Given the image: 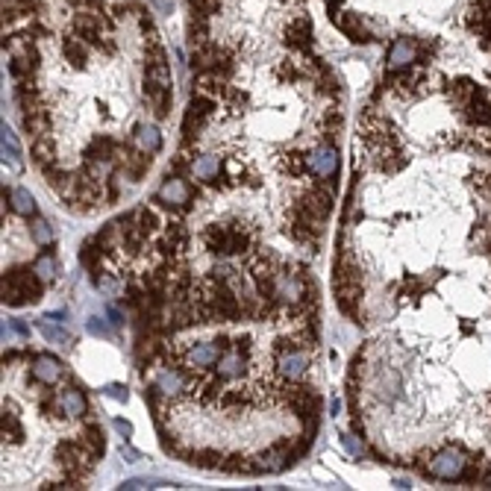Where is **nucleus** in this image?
<instances>
[{
    "instance_id": "obj_1",
    "label": "nucleus",
    "mask_w": 491,
    "mask_h": 491,
    "mask_svg": "<svg viewBox=\"0 0 491 491\" xmlns=\"http://www.w3.org/2000/svg\"><path fill=\"white\" fill-rule=\"evenodd\" d=\"M203 242L212 253L232 256V253H244L250 247V230L239 227V224H212L203 232Z\"/></svg>"
},
{
    "instance_id": "obj_2",
    "label": "nucleus",
    "mask_w": 491,
    "mask_h": 491,
    "mask_svg": "<svg viewBox=\"0 0 491 491\" xmlns=\"http://www.w3.org/2000/svg\"><path fill=\"white\" fill-rule=\"evenodd\" d=\"M42 298V283H38L35 271H12L4 277V303L9 306H21V303H33Z\"/></svg>"
},
{
    "instance_id": "obj_3",
    "label": "nucleus",
    "mask_w": 491,
    "mask_h": 491,
    "mask_svg": "<svg viewBox=\"0 0 491 491\" xmlns=\"http://www.w3.org/2000/svg\"><path fill=\"white\" fill-rule=\"evenodd\" d=\"M465 468H468V456L462 453V450L444 447V450H439L436 456H429L427 474L436 477V480H459L465 474Z\"/></svg>"
},
{
    "instance_id": "obj_4",
    "label": "nucleus",
    "mask_w": 491,
    "mask_h": 491,
    "mask_svg": "<svg viewBox=\"0 0 491 491\" xmlns=\"http://www.w3.org/2000/svg\"><path fill=\"white\" fill-rule=\"evenodd\" d=\"M271 294L277 300L288 303V306H298L306 298V286H303V280L298 277V273H277L273 283H271Z\"/></svg>"
},
{
    "instance_id": "obj_5",
    "label": "nucleus",
    "mask_w": 491,
    "mask_h": 491,
    "mask_svg": "<svg viewBox=\"0 0 491 491\" xmlns=\"http://www.w3.org/2000/svg\"><path fill=\"white\" fill-rule=\"evenodd\" d=\"M277 368H280V374L286 380H300L306 374V368H309V353L298 350V347H288L277 356Z\"/></svg>"
},
{
    "instance_id": "obj_6",
    "label": "nucleus",
    "mask_w": 491,
    "mask_h": 491,
    "mask_svg": "<svg viewBox=\"0 0 491 491\" xmlns=\"http://www.w3.org/2000/svg\"><path fill=\"white\" fill-rule=\"evenodd\" d=\"M418 59V45L412 38H397L395 45L388 50V71L397 74V71H406L412 62Z\"/></svg>"
},
{
    "instance_id": "obj_7",
    "label": "nucleus",
    "mask_w": 491,
    "mask_h": 491,
    "mask_svg": "<svg viewBox=\"0 0 491 491\" xmlns=\"http://www.w3.org/2000/svg\"><path fill=\"white\" fill-rule=\"evenodd\" d=\"M156 391L165 397H174V395H183V391L188 388V377L183 374V371L176 368H159V374H156Z\"/></svg>"
},
{
    "instance_id": "obj_8",
    "label": "nucleus",
    "mask_w": 491,
    "mask_h": 491,
    "mask_svg": "<svg viewBox=\"0 0 491 491\" xmlns=\"http://www.w3.org/2000/svg\"><path fill=\"white\" fill-rule=\"evenodd\" d=\"M300 209L309 215V218H315L318 224L329 215V209H332V198H329V191H324V188H315V191H309L306 198H303V203H300Z\"/></svg>"
},
{
    "instance_id": "obj_9",
    "label": "nucleus",
    "mask_w": 491,
    "mask_h": 491,
    "mask_svg": "<svg viewBox=\"0 0 491 491\" xmlns=\"http://www.w3.org/2000/svg\"><path fill=\"white\" fill-rule=\"evenodd\" d=\"M156 198H159V203H168V206H186L188 198H191V191H188L186 180H180V176H171V180L162 183V188H159Z\"/></svg>"
},
{
    "instance_id": "obj_10",
    "label": "nucleus",
    "mask_w": 491,
    "mask_h": 491,
    "mask_svg": "<svg viewBox=\"0 0 491 491\" xmlns=\"http://www.w3.org/2000/svg\"><path fill=\"white\" fill-rule=\"evenodd\" d=\"M309 165H312V171H315L318 176H332L339 171V150L324 145V147H318L315 153L309 156Z\"/></svg>"
},
{
    "instance_id": "obj_11",
    "label": "nucleus",
    "mask_w": 491,
    "mask_h": 491,
    "mask_svg": "<svg viewBox=\"0 0 491 491\" xmlns=\"http://www.w3.org/2000/svg\"><path fill=\"white\" fill-rule=\"evenodd\" d=\"M288 403H291V409L298 412L300 418L315 415L318 406H321L318 395H315V391H309V388H294V391H288Z\"/></svg>"
},
{
    "instance_id": "obj_12",
    "label": "nucleus",
    "mask_w": 491,
    "mask_h": 491,
    "mask_svg": "<svg viewBox=\"0 0 491 491\" xmlns=\"http://www.w3.org/2000/svg\"><path fill=\"white\" fill-rule=\"evenodd\" d=\"M33 377H35L38 383L53 385L59 377H62V362L53 359V356H35V359H33Z\"/></svg>"
},
{
    "instance_id": "obj_13",
    "label": "nucleus",
    "mask_w": 491,
    "mask_h": 491,
    "mask_svg": "<svg viewBox=\"0 0 491 491\" xmlns=\"http://www.w3.org/2000/svg\"><path fill=\"white\" fill-rule=\"evenodd\" d=\"M59 406H62L65 418H80V415H86L89 400L80 388H68V391H62V397H59Z\"/></svg>"
},
{
    "instance_id": "obj_14",
    "label": "nucleus",
    "mask_w": 491,
    "mask_h": 491,
    "mask_svg": "<svg viewBox=\"0 0 491 491\" xmlns=\"http://www.w3.org/2000/svg\"><path fill=\"white\" fill-rule=\"evenodd\" d=\"M186 362H188L191 368H209V365L218 362V347L209 344V342L194 344V347L186 353Z\"/></svg>"
},
{
    "instance_id": "obj_15",
    "label": "nucleus",
    "mask_w": 491,
    "mask_h": 491,
    "mask_svg": "<svg viewBox=\"0 0 491 491\" xmlns=\"http://www.w3.org/2000/svg\"><path fill=\"white\" fill-rule=\"evenodd\" d=\"M242 374H244V356H242V350H230V353H224V356L218 359V377L235 380V377H242Z\"/></svg>"
},
{
    "instance_id": "obj_16",
    "label": "nucleus",
    "mask_w": 491,
    "mask_h": 491,
    "mask_svg": "<svg viewBox=\"0 0 491 491\" xmlns=\"http://www.w3.org/2000/svg\"><path fill=\"white\" fill-rule=\"evenodd\" d=\"M194 176L203 183H212V180H218V171H221V159L218 156H201V159H194L191 165Z\"/></svg>"
},
{
    "instance_id": "obj_17",
    "label": "nucleus",
    "mask_w": 491,
    "mask_h": 491,
    "mask_svg": "<svg viewBox=\"0 0 491 491\" xmlns=\"http://www.w3.org/2000/svg\"><path fill=\"white\" fill-rule=\"evenodd\" d=\"M0 145H4V159H9L12 168H21V145H18L15 132L4 124V130H0Z\"/></svg>"
},
{
    "instance_id": "obj_18",
    "label": "nucleus",
    "mask_w": 491,
    "mask_h": 491,
    "mask_svg": "<svg viewBox=\"0 0 491 491\" xmlns=\"http://www.w3.org/2000/svg\"><path fill=\"white\" fill-rule=\"evenodd\" d=\"M288 45L291 47H306L309 45V38H312V24L306 21V18H298L291 27H288Z\"/></svg>"
},
{
    "instance_id": "obj_19",
    "label": "nucleus",
    "mask_w": 491,
    "mask_h": 491,
    "mask_svg": "<svg viewBox=\"0 0 491 491\" xmlns=\"http://www.w3.org/2000/svg\"><path fill=\"white\" fill-rule=\"evenodd\" d=\"M135 145H139L145 153H156V150L162 147V139H159V132H156L153 127L142 124L139 130H135Z\"/></svg>"
},
{
    "instance_id": "obj_20",
    "label": "nucleus",
    "mask_w": 491,
    "mask_h": 491,
    "mask_svg": "<svg viewBox=\"0 0 491 491\" xmlns=\"http://www.w3.org/2000/svg\"><path fill=\"white\" fill-rule=\"evenodd\" d=\"M9 201H12V209L18 212V215H33L35 212V201H33V194L27 191V188H12L9 191Z\"/></svg>"
},
{
    "instance_id": "obj_21",
    "label": "nucleus",
    "mask_w": 491,
    "mask_h": 491,
    "mask_svg": "<svg viewBox=\"0 0 491 491\" xmlns=\"http://www.w3.org/2000/svg\"><path fill=\"white\" fill-rule=\"evenodd\" d=\"M103 447H106V441H103V433L97 427H89L86 429V436H83V450H89V453L97 459L103 453Z\"/></svg>"
},
{
    "instance_id": "obj_22",
    "label": "nucleus",
    "mask_w": 491,
    "mask_h": 491,
    "mask_svg": "<svg viewBox=\"0 0 491 491\" xmlns=\"http://www.w3.org/2000/svg\"><path fill=\"white\" fill-rule=\"evenodd\" d=\"M4 439H9V441L21 439V424H18V415L12 412V406H4Z\"/></svg>"
},
{
    "instance_id": "obj_23",
    "label": "nucleus",
    "mask_w": 491,
    "mask_h": 491,
    "mask_svg": "<svg viewBox=\"0 0 491 491\" xmlns=\"http://www.w3.org/2000/svg\"><path fill=\"white\" fill-rule=\"evenodd\" d=\"M33 271L38 273V280H42V283H50V280L56 277V265H53V256H47V253H45V256H38V259L33 262Z\"/></svg>"
},
{
    "instance_id": "obj_24",
    "label": "nucleus",
    "mask_w": 491,
    "mask_h": 491,
    "mask_svg": "<svg viewBox=\"0 0 491 491\" xmlns=\"http://www.w3.org/2000/svg\"><path fill=\"white\" fill-rule=\"evenodd\" d=\"M33 242L35 244H50L53 242V227L47 221H42V218H35L33 221Z\"/></svg>"
},
{
    "instance_id": "obj_25",
    "label": "nucleus",
    "mask_w": 491,
    "mask_h": 491,
    "mask_svg": "<svg viewBox=\"0 0 491 491\" xmlns=\"http://www.w3.org/2000/svg\"><path fill=\"white\" fill-rule=\"evenodd\" d=\"M42 332H45V339H47V342H56V344H62V347H71V342H74L65 329L50 327L47 321H42Z\"/></svg>"
},
{
    "instance_id": "obj_26",
    "label": "nucleus",
    "mask_w": 491,
    "mask_h": 491,
    "mask_svg": "<svg viewBox=\"0 0 491 491\" xmlns=\"http://www.w3.org/2000/svg\"><path fill=\"white\" fill-rule=\"evenodd\" d=\"M33 156H35V162H38V165H47V162L53 159V142H47L45 135H42V139H38V142L33 145Z\"/></svg>"
},
{
    "instance_id": "obj_27",
    "label": "nucleus",
    "mask_w": 491,
    "mask_h": 491,
    "mask_svg": "<svg viewBox=\"0 0 491 491\" xmlns=\"http://www.w3.org/2000/svg\"><path fill=\"white\" fill-rule=\"evenodd\" d=\"M65 56L71 59L74 65H83V62H86V47H83V45H77L74 38H68V42H65Z\"/></svg>"
},
{
    "instance_id": "obj_28",
    "label": "nucleus",
    "mask_w": 491,
    "mask_h": 491,
    "mask_svg": "<svg viewBox=\"0 0 491 491\" xmlns=\"http://www.w3.org/2000/svg\"><path fill=\"white\" fill-rule=\"evenodd\" d=\"M97 288H101V291H106L109 298H115V294L121 291V283H118V280H112L109 273H101V277H97Z\"/></svg>"
},
{
    "instance_id": "obj_29",
    "label": "nucleus",
    "mask_w": 491,
    "mask_h": 491,
    "mask_svg": "<svg viewBox=\"0 0 491 491\" xmlns=\"http://www.w3.org/2000/svg\"><path fill=\"white\" fill-rule=\"evenodd\" d=\"M342 444L347 447V453H350V456H362V453H365L362 441H359L356 436H350V433H344V436H342Z\"/></svg>"
},
{
    "instance_id": "obj_30",
    "label": "nucleus",
    "mask_w": 491,
    "mask_h": 491,
    "mask_svg": "<svg viewBox=\"0 0 491 491\" xmlns=\"http://www.w3.org/2000/svg\"><path fill=\"white\" fill-rule=\"evenodd\" d=\"M77 30H83L86 35H97V30H101V27H97V21H94V18H89V15H77Z\"/></svg>"
},
{
    "instance_id": "obj_31",
    "label": "nucleus",
    "mask_w": 491,
    "mask_h": 491,
    "mask_svg": "<svg viewBox=\"0 0 491 491\" xmlns=\"http://www.w3.org/2000/svg\"><path fill=\"white\" fill-rule=\"evenodd\" d=\"M286 168L291 171V174H303V168H306V159L300 153H291L288 159H286Z\"/></svg>"
},
{
    "instance_id": "obj_32",
    "label": "nucleus",
    "mask_w": 491,
    "mask_h": 491,
    "mask_svg": "<svg viewBox=\"0 0 491 491\" xmlns=\"http://www.w3.org/2000/svg\"><path fill=\"white\" fill-rule=\"evenodd\" d=\"M103 395H109L112 400H121V403H124V400H127V385H118V383H112V385H106V388H103Z\"/></svg>"
},
{
    "instance_id": "obj_33",
    "label": "nucleus",
    "mask_w": 491,
    "mask_h": 491,
    "mask_svg": "<svg viewBox=\"0 0 491 491\" xmlns=\"http://www.w3.org/2000/svg\"><path fill=\"white\" fill-rule=\"evenodd\" d=\"M156 485H165V482L162 480H153V477L150 480L145 477V480H127L124 482V488H156Z\"/></svg>"
},
{
    "instance_id": "obj_34",
    "label": "nucleus",
    "mask_w": 491,
    "mask_h": 491,
    "mask_svg": "<svg viewBox=\"0 0 491 491\" xmlns=\"http://www.w3.org/2000/svg\"><path fill=\"white\" fill-rule=\"evenodd\" d=\"M89 329L94 332V336H103V339H109V327H106L101 318H91V321H89Z\"/></svg>"
},
{
    "instance_id": "obj_35",
    "label": "nucleus",
    "mask_w": 491,
    "mask_h": 491,
    "mask_svg": "<svg viewBox=\"0 0 491 491\" xmlns=\"http://www.w3.org/2000/svg\"><path fill=\"white\" fill-rule=\"evenodd\" d=\"M115 429H118L121 436H132V424H130V421H115Z\"/></svg>"
},
{
    "instance_id": "obj_36",
    "label": "nucleus",
    "mask_w": 491,
    "mask_h": 491,
    "mask_svg": "<svg viewBox=\"0 0 491 491\" xmlns=\"http://www.w3.org/2000/svg\"><path fill=\"white\" fill-rule=\"evenodd\" d=\"M12 329L18 332V336H30V329H27V327H24L21 321H12Z\"/></svg>"
},
{
    "instance_id": "obj_37",
    "label": "nucleus",
    "mask_w": 491,
    "mask_h": 491,
    "mask_svg": "<svg viewBox=\"0 0 491 491\" xmlns=\"http://www.w3.org/2000/svg\"><path fill=\"white\" fill-rule=\"evenodd\" d=\"M106 315L112 318V324H121V312H118V309H106Z\"/></svg>"
},
{
    "instance_id": "obj_38",
    "label": "nucleus",
    "mask_w": 491,
    "mask_h": 491,
    "mask_svg": "<svg viewBox=\"0 0 491 491\" xmlns=\"http://www.w3.org/2000/svg\"><path fill=\"white\" fill-rule=\"evenodd\" d=\"M121 456H127V459H139V453H135L132 447H121Z\"/></svg>"
}]
</instances>
